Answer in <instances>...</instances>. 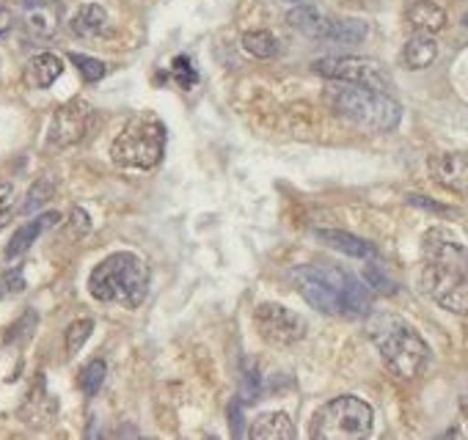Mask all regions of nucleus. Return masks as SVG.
<instances>
[{
    "instance_id": "2f4dec72",
    "label": "nucleus",
    "mask_w": 468,
    "mask_h": 440,
    "mask_svg": "<svg viewBox=\"0 0 468 440\" xmlns=\"http://www.w3.org/2000/svg\"><path fill=\"white\" fill-rule=\"evenodd\" d=\"M23 289H26V278L20 270H9L0 276V295H17Z\"/></svg>"
},
{
    "instance_id": "f03ea898",
    "label": "nucleus",
    "mask_w": 468,
    "mask_h": 440,
    "mask_svg": "<svg viewBox=\"0 0 468 440\" xmlns=\"http://www.w3.org/2000/svg\"><path fill=\"white\" fill-rule=\"evenodd\" d=\"M295 287L303 295V300L320 314L369 317L372 311L369 287L339 267H323V265L298 267Z\"/></svg>"
},
{
    "instance_id": "20e7f679",
    "label": "nucleus",
    "mask_w": 468,
    "mask_h": 440,
    "mask_svg": "<svg viewBox=\"0 0 468 440\" xmlns=\"http://www.w3.org/2000/svg\"><path fill=\"white\" fill-rule=\"evenodd\" d=\"M328 108L364 132H391L402 119V105L391 94H380L353 83H336L325 89Z\"/></svg>"
},
{
    "instance_id": "5701e85b",
    "label": "nucleus",
    "mask_w": 468,
    "mask_h": 440,
    "mask_svg": "<svg viewBox=\"0 0 468 440\" xmlns=\"http://www.w3.org/2000/svg\"><path fill=\"white\" fill-rule=\"evenodd\" d=\"M105 377H108V366H105V361L102 358H94L91 363H86V369L80 372V391L86 393V396H97L100 393V388H102V382H105Z\"/></svg>"
},
{
    "instance_id": "4be33fe9",
    "label": "nucleus",
    "mask_w": 468,
    "mask_h": 440,
    "mask_svg": "<svg viewBox=\"0 0 468 440\" xmlns=\"http://www.w3.org/2000/svg\"><path fill=\"white\" fill-rule=\"evenodd\" d=\"M243 47H246V53H251L254 58L268 61V58H273V56L279 53V39H276L271 31H265V28H260V31H246V34H243Z\"/></svg>"
},
{
    "instance_id": "e433bc0d",
    "label": "nucleus",
    "mask_w": 468,
    "mask_h": 440,
    "mask_svg": "<svg viewBox=\"0 0 468 440\" xmlns=\"http://www.w3.org/2000/svg\"><path fill=\"white\" fill-rule=\"evenodd\" d=\"M460 410L468 415V396H460Z\"/></svg>"
},
{
    "instance_id": "9d476101",
    "label": "nucleus",
    "mask_w": 468,
    "mask_h": 440,
    "mask_svg": "<svg viewBox=\"0 0 468 440\" xmlns=\"http://www.w3.org/2000/svg\"><path fill=\"white\" fill-rule=\"evenodd\" d=\"M91 121H94V108L91 102L75 97L69 102H64L53 119H50V127H48V143L56 146V149H69L75 143H80L89 130H91Z\"/></svg>"
},
{
    "instance_id": "c9c22d12",
    "label": "nucleus",
    "mask_w": 468,
    "mask_h": 440,
    "mask_svg": "<svg viewBox=\"0 0 468 440\" xmlns=\"http://www.w3.org/2000/svg\"><path fill=\"white\" fill-rule=\"evenodd\" d=\"M336 4H356V6H369L375 0H336Z\"/></svg>"
},
{
    "instance_id": "a878e982",
    "label": "nucleus",
    "mask_w": 468,
    "mask_h": 440,
    "mask_svg": "<svg viewBox=\"0 0 468 440\" xmlns=\"http://www.w3.org/2000/svg\"><path fill=\"white\" fill-rule=\"evenodd\" d=\"M53 190H56V184H53V179H37L34 184H31V190H28V195H26V204L20 206V212L23 215H31V212H37L45 201H50L53 198Z\"/></svg>"
},
{
    "instance_id": "c756f323",
    "label": "nucleus",
    "mask_w": 468,
    "mask_h": 440,
    "mask_svg": "<svg viewBox=\"0 0 468 440\" xmlns=\"http://www.w3.org/2000/svg\"><path fill=\"white\" fill-rule=\"evenodd\" d=\"M15 201H17L15 184L12 182H4V184H0V226H4L6 220H9V215L15 209Z\"/></svg>"
},
{
    "instance_id": "dca6fc26",
    "label": "nucleus",
    "mask_w": 468,
    "mask_h": 440,
    "mask_svg": "<svg viewBox=\"0 0 468 440\" xmlns=\"http://www.w3.org/2000/svg\"><path fill=\"white\" fill-rule=\"evenodd\" d=\"M249 437L251 440H295L298 429H295V424H292V418L287 413L271 410V413L257 415V421L249 429Z\"/></svg>"
},
{
    "instance_id": "cd10ccee",
    "label": "nucleus",
    "mask_w": 468,
    "mask_h": 440,
    "mask_svg": "<svg viewBox=\"0 0 468 440\" xmlns=\"http://www.w3.org/2000/svg\"><path fill=\"white\" fill-rule=\"evenodd\" d=\"M171 78H174L182 89H190V86L198 83V72H196V67L190 64L187 56L174 58V64H171Z\"/></svg>"
},
{
    "instance_id": "0eeeda50",
    "label": "nucleus",
    "mask_w": 468,
    "mask_h": 440,
    "mask_svg": "<svg viewBox=\"0 0 468 440\" xmlns=\"http://www.w3.org/2000/svg\"><path fill=\"white\" fill-rule=\"evenodd\" d=\"M375 413L372 407L353 393L325 402L312 421L314 440H364L372 435Z\"/></svg>"
},
{
    "instance_id": "f704fd0d",
    "label": "nucleus",
    "mask_w": 468,
    "mask_h": 440,
    "mask_svg": "<svg viewBox=\"0 0 468 440\" xmlns=\"http://www.w3.org/2000/svg\"><path fill=\"white\" fill-rule=\"evenodd\" d=\"M12 28H15V15L6 6H0V37H6Z\"/></svg>"
},
{
    "instance_id": "2eb2a0df",
    "label": "nucleus",
    "mask_w": 468,
    "mask_h": 440,
    "mask_svg": "<svg viewBox=\"0 0 468 440\" xmlns=\"http://www.w3.org/2000/svg\"><path fill=\"white\" fill-rule=\"evenodd\" d=\"M405 20L416 34L435 37L446 28V9L441 4H435V0H413L405 12Z\"/></svg>"
},
{
    "instance_id": "39448f33",
    "label": "nucleus",
    "mask_w": 468,
    "mask_h": 440,
    "mask_svg": "<svg viewBox=\"0 0 468 440\" xmlns=\"http://www.w3.org/2000/svg\"><path fill=\"white\" fill-rule=\"evenodd\" d=\"M89 292L100 303L138 309L149 292V267L135 254L119 251L102 259L89 276Z\"/></svg>"
},
{
    "instance_id": "f3484780",
    "label": "nucleus",
    "mask_w": 468,
    "mask_h": 440,
    "mask_svg": "<svg viewBox=\"0 0 468 440\" xmlns=\"http://www.w3.org/2000/svg\"><path fill=\"white\" fill-rule=\"evenodd\" d=\"M64 75V61L53 53H39L26 64V86L31 89H50Z\"/></svg>"
},
{
    "instance_id": "ddd939ff",
    "label": "nucleus",
    "mask_w": 468,
    "mask_h": 440,
    "mask_svg": "<svg viewBox=\"0 0 468 440\" xmlns=\"http://www.w3.org/2000/svg\"><path fill=\"white\" fill-rule=\"evenodd\" d=\"M287 23L298 31V34H303V37H309V39H328V34H331V26H334V15H328V12H323L320 6H312V4H303V6H295L290 15H287Z\"/></svg>"
},
{
    "instance_id": "412c9836",
    "label": "nucleus",
    "mask_w": 468,
    "mask_h": 440,
    "mask_svg": "<svg viewBox=\"0 0 468 440\" xmlns=\"http://www.w3.org/2000/svg\"><path fill=\"white\" fill-rule=\"evenodd\" d=\"M369 34V26L356 17H334L331 34L325 42L331 45H361Z\"/></svg>"
},
{
    "instance_id": "4c0bfd02",
    "label": "nucleus",
    "mask_w": 468,
    "mask_h": 440,
    "mask_svg": "<svg viewBox=\"0 0 468 440\" xmlns=\"http://www.w3.org/2000/svg\"><path fill=\"white\" fill-rule=\"evenodd\" d=\"M465 28H468V17H465Z\"/></svg>"
},
{
    "instance_id": "423d86ee",
    "label": "nucleus",
    "mask_w": 468,
    "mask_h": 440,
    "mask_svg": "<svg viewBox=\"0 0 468 440\" xmlns=\"http://www.w3.org/2000/svg\"><path fill=\"white\" fill-rule=\"evenodd\" d=\"M165 154V127L157 116L144 113L124 124L111 146V160L119 168L152 171Z\"/></svg>"
},
{
    "instance_id": "6ab92c4d",
    "label": "nucleus",
    "mask_w": 468,
    "mask_h": 440,
    "mask_svg": "<svg viewBox=\"0 0 468 440\" xmlns=\"http://www.w3.org/2000/svg\"><path fill=\"white\" fill-rule=\"evenodd\" d=\"M105 26H108V12L102 4H83L69 20V31L78 39H94L105 31Z\"/></svg>"
},
{
    "instance_id": "7c9ffc66",
    "label": "nucleus",
    "mask_w": 468,
    "mask_h": 440,
    "mask_svg": "<svg viewBox=\"0 0 468 440\" xmlns=\"http://www.w3.org/2000/svg\"><path fill=\"white\" fill-rule=\"evenodd\" d=\"M91 232V217L78 206V209H72V215H69V235L75 237V240H80V237H86Z\"/></svg>"
},
{
    "instance_id": "473e14b6",
    "label": "nucleus",
    "mask_w": 468,
    "mask_h": 440,
    "mask_svg": "<svg viewBox=\"0 0 468 440\" xmlns=\"http://www.w3.org/2000/svg\"><path fill=\"white\" fill-rule=\"evenodd\" d=\"M229 424H231V437H243V410L238 402H231L229 404Z\"/></svg>"
},
{
    "instance_id": "f257e3e1",
    "label": "nucleus",
    "mask_w": 468,
    "mask_h": 440,
    "mask_svg": "<svg viewBox=\"0 0 468 440\" xmlns=\"http://www.w3.org/2000/svg\"><path fill=\"white\" fill-rule=\"evenodd\" d=\"M427 265L421 270V289L443 311L468 317V254L441 232L424 240Z\"/></svg>"
},
{
    "instance_id": "4468645a",
    "label": "nucleus",
    "mask_w": 468,
    "mask_h": 440,
    "mask_svg": "<svg viewBox=\"0 0 468 440\" xmlns=\"http://www.w3.org/2000/svg\"><path fill=\"white\" fill-rule=\"evenodd\" d=\"M61 220V215L58 212H45V215H39V217H34V220H28V224H23L15 235H12V240H9V246H6V259L12 262V259H17V257H23L37 240H39V235H45L50 226H56Z\"/></svg>"
},
{
    "instance_id": "1a4fd4ad",
    "label": "nucleus",
    "mask_w": 468,
    "mask_h": 440,
    "mask_svg": "<svg viewBox=\"0 0 468 440\" xmlns=\"http://www.w3.org/2000/svg\"><path fill=\"white\" fill-rule=\"evenodd\" d=\"M254 325L257 333L273 347H290L306 336V320L282 303H262L254 311Z\"/></svg>"
},
{
    "instance_id": "b1692460",
    "label": "nucleus",
    "mask_w": 468,
    "mask_h": 440,
    "mask_svg": "<svg viewBox=\"0 0 468 440\" xmlns=\"http://www.w3.org/2000/svg\"><path fill=\"white\" fill-rule=\"evenodd\" d=\"M94 333V320H75L69 328H67V333H64V341H67V355L69 358H75L83 347H86V341H89V336Z\"/></svg>"
},
{
    "instance_id": "9b49d317",
    "label": "nucleus",
    "mask_w": 468,
    "mask_h": 440,
    "mask_svg": "<svg viewBox=\"0 0 468 440\" xmlns=\"http://www.w3.org/2000/svg\"><path fill=\"white\" fill-rule=\"evenodd\" d=\"M61 0H39V4H28L23 12V26L34 39H53L61 28Z\"/></svg>"
},
{
    "instance_id": "c85d7f7f",
    "label": "nucleus",
    "mask_w": 468,
    "mask_h": 440,
    "mask_svg": "<svg viewBox=\"0 0 468 440\" xmlns=\"http://www.w3.org/2000/svg\"><path fill=\"white\" fill-rule=\"evenodd\" d=\"M364 278H367V284H369L375 292H380V295H391V292H394V284L388 281V276H386L380 267H375V265H369V267L364 270Z\"/></svg>"
},
{
    "instance_id": "a211bd4d",
    "label": "nucleus",
    "mask_w": 468,
    "mask_h": 440,
    "mask_svg": "<svg viewBox=\"0 0 468 440\" xmlns=\"http://www.w3.org/2000/svg\"><path fill=\"white\" fill-rule=\"evenodd\" d=\"M317 237H320L323 243H328L334 251L347 254V257H353V259H378V248H375L372 243L356 237V235H347V232H339V229H320Z\"/></svg>"
},
{
    "instance_id": "bb28decb",
    "label": "nucleus",
    "mask_w": 468,
    "mask_h": 440,
    "mask_svg": "<svg viewBox=\"0 0 468 440\" xmlns=\"http://www.w3.org/2000/svg\"><path fill=\"white\" fill-rule=\"evenodd\" d=\"M37 322H39V317H37V311L34 309H28L9 330H6V344H17V341H28L31 336H34V330H37Z\"/></svg>"
},
{
    "instance_id": "f8f14e48",
    "label": "nucleus",
    "mask_w": 468,
    "mask_h": 440,
    "mask_svg": "<svg viewBox=\"0 0 468 440\" xmlns=\"http://www.w3.org/2000/svg\"><path fill=\"white\" fill-rule=\"evenodd\" d=\"M430 168H432V176H435L438 184H443L446 190L468 198V154L465 152L438 154L430 162Z\"/></svg>"
},
{
    "instance_id": "393cba45",
    "label": "nucleus",
    "mask_w": 468,
    "mask_h": 440,
    "mask_svg": "<svg viewBox=\"0 0 468 440\" xmlns=\"http://www.w3.org/2000/svg\"><path fill=\"white\" fill-rule=\"evenodd\" d=\"M69 61L78 67L80 78L86 83H97L108 75V64H102L100 58H91V56H83V53H69Z\"/></svg>"
},
{
    "instance_id": "72a5a7b5",
    "label": "nucleus",
    "mask_w": 468,
    "mask_h": 440,
    "mask_svg": "<svg viewBox=\"0 0 468 440\" xmlns=\"http://www.w3.org/2000/svg\"><path fill=\"white\" fill-rule=\"evenodd\" d=\"M408 201H410L413 206H421V209H430V212H438V215H452V209H449V206L435 204L432 198H424V195H408Z\"/></svg>"
},
{
    "instance_id": "7ed1b4c3",
    "label": "nucleus",
    "mask_w": 468,
    "mask_h": 440,
    "mask_svg": "<svg viewBox=\"0 0 468 440\" xmlns=\"http://www.w3.org/2000/svg\"><path fill=\"white\" fill-rule=\"evenodd\" d=\"M367 333L372 344L378 347L386 369L399 380H416L430 361L427 341L416 333L413 325H408L402 317L391 311H369Z\"/></svg>"
},
{
    "instance_id": "aec40b11",
    "label": "nucleus",
    "mask_w": 468,
    "mask_h": 440,
    "mask_svg": "<svg viewBox=\"0 0 468 440\" xmlns=\"http://www.w3.org/2000/svg\"><path fill=\"white\" fill-rule=\"evenodd\" d=\"M435 58H438V42L430 34H416L402 47V64L413 72L432 67Z\"/></svg>"
},
{
    "instance_id": "6e6552de",
    "label": "nucleus",
    "mask_w": 468,
    "mask_h": 440,
    "mask_svg": "<svg viewBox=\"0 0 468 440\" xmlns=\"http://www.w3.org/2000/svg\"><path fill=\"white\" fill-rule=\"evenodd\" d=\"M312 69L320 78L336 80V83H353V86H364L380 94H391L394 91V80L388 78V72L383 69V64H378L375 58H361V56H328L312 64Z\"/></svg>"
}]
</instances>
